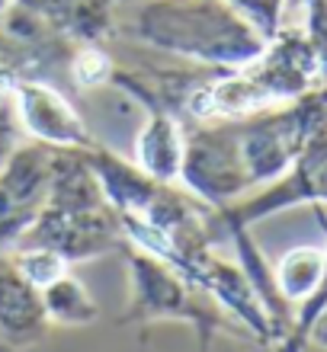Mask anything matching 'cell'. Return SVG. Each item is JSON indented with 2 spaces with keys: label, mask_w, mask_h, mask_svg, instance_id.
Listing matches in <instances>:
<instances>
[{
  "label": "cell",
  "mask_w": 327,
  "mask_h": 352,
  "mask_svg": "<svg viewBox=\"0 0 327 352\" xmlns=\"http://www.w3.org/2000/svg\"><path fill=\"white\" fill-rule=\"evenodd\" d=\"M327 269V247H292L273 263V285L279 292V298L295 311L299 305H305L324 282Z\"/></svg>",
  "instance_id": "30bf717a"
},
{
  "label": "cell",
  "mask_w": 327,
  "mask_h": 352,
  "mask_svg": "<svg viewBox=\"0 0 327 352\" xmlns=\"http://www.w3.org/2000/svg\"><path fill=\"white\" fill-rule=\"evenodd\" d=\"M52 324L45 317L42 292L29 285L17 269L0 256V343L13 352L32 349L48 336Z\"/></svg>",
  "instance_id": "ba28073f"
},
{
  "label": "cell",
  "mask_w": 327,
  "mask_h": 352,
  "mask_svg": "<svg viewBox=\"0 0 327 352\" xmlns=\"http://www.w3.org/2000/svg\"><path fill=\"white\" fill-rule=\"evenodd\" d=\"M0 61H13L17 67H23L26 71V55H23V48L13 42V38L7 36V32H0ZM29 74V71H26Z\"/></svg>",
  "instance_id": "9a60e30c"
},
{
  "label": "cell",
  "mask_w": 327,
  "mask_h": 352,
  "mask_svg": "<svg viewBox=\"0 0 327 352\" xmlns=\"http://www.w3.org/2000/svg\"><path fill=\"white\" fill-rule=\"evenodd\" d=\"M42 305H45V317L52 327H65V330H77V327H90L100 320V301L94 292L74 276L65 272L58 276L52 285L42 288Z\"/></svg>",
  "instance_id": "8fae6325"
},
{
  "label": "cell",
  "mask_w": 327,
  "mask_h": 352,
  "mask_svg": "<svg viewBox=\"0 0 327 352\" xmlns=\"http://www.w3.org/2000/svg\"><path fill=\"white\" fill-rule=\"evenodd\" d=\"M131 3L125 32L160 55L231 71L263 52L266 38L231 0H122Z\"/></svg>",
  "instance_id": "7a4b0ae2"
},
{
  "label": "cell",
  "mask_w": 327,
  "mask_h": 352,
  "mask_svg": "<svg viewBox=\"0 0 327 352\" xmlns=\"http://www.w3.org/2000/svg\"><path fill=\"white\" fill-rule=\"evenodd\" d=\"M183 144H187V119L167 106H145V122L131 144V164H138L160 183H180Z\"/></svg>",
  "instance_id": "9c48e42d"
},
{
  "label": "cell",
  "mask_w": 327,
  "mask_h": 352,
  "mask_svg": "<svg viewBox=\"0 0 327 352\" xmlns=\"http://www.w3.org/2000/svg\"><path fill=\"white\" fill-rule=\"evenodd\" d=\"M119 3H122V0H119Z\"/></svg>",
  "instance_id": "7402d4cb"
},
{
  "label": "cell",
  "mask_w": 327,
  "mask_h": 352,
  "mask_svg": "<svg viewBox=\"0 0 327 352\" xmlns=\"http://www.w3.org/2000/svg\"><path fill=\"white\" fill-rule=\"evenodd\" d=\"M0 167H3V160H0Z\"/></svg>",
  "instance_id": "44dd1931"
},
{
  "label": "cell",
  "mask_w": 327,
  "mask_h": 352,
  "mask_svg": "<svg viewBox=\"0 0 327 352\" xmlns=\"http://www.w3.org/2000/svg\"><path fill=\"white\" fill-rule=\"evenodd\" d=\"M3 260L17 269V272L26 278L29 285H36L39 292H42L45 285H52L58 276L71 272V263H67L61 253L48 250V247H32V243L10 247V250L3 253Z\"/></svg>",
  "instance_id": "7c38bea8"
},
{
  "label": "cell",
  "mask_w": 327,
  "mask_h": 352,
  "mask_svg": "<svg viewBox=\"0 0 327 352\" xmlns=\"http://www.w3.org/2000/svg\"><path fill=\"white\" fill-rule=\"evenodd\" d=\"M180 186L199 202L224 208L251 192V179L241 160L238 125L231 122H193L187 119V144Z\"/></svg>",
  "instance_id": "277c9868"
},
{
  "label": "cell",
  "mask_w": 327,
  "mask_h": 352,
  "mask_svg": "<svg viewBox=\"0 0 327 352\" xmlns=\"http://www.w3.org/2000/svg\"><path fill=\"white\" fill-rule=\"evenodd\" d=\"M302 352H327V349H318V346H302Z\"/></svg>",
  "instance_id": "ac0fdd59"
},
{
  "label": "cell",
  "mask_w": 327,
  "mask_h": 352,
  "mask_svg": "<svg viewBox=\"0 0 327 352\" xmlns=\"http://www.w3.org/2000/svg\"><path fill=\"white\" fill-rule=\"evenodd\" d=\"M26 3H29V7H32V0H26Z\"/></svg>",
  "instance_id": "ffe728a7"
},
{
  "label": "cell",
  "mask_w": 327,
  "mask_h": 352,
  "mask_svg": "<svg viewBox=\"0 0 327 352\" xmlns=\"http://www.w3.org/2000/svg\"><path fill=\"white\" fill-rule=\"evenodd\" d=\"M327 84V61L305 26H282L253 61L231 71H212L183 100V119L231 122L273 106L295 102Z\"/></svg>",
  "instance_id": "6da1fadb"
},
{
  "label": "cell",
  "mask_w": 327,
  "mask_h": 352,
  "mask_svg": "<svg viewBox=\"0 0 327 352\" xmlns=\"http://www.w3.org/2000/svg\"><path fill=\"white\" fill-rule=\"evenodd\" d=\"M148 330H151V327H141V333H138V352H151V343H148Z\"/></svg>",
  "instance_id": "e0dca14e"
},
{
  "label": "cell",
  "mask_w": 327,
  "mask_h": 352,
  "mask_svg": "<svg viewBox=\"0 0 327 352\" xmlns=\"http://www.w3.org/2000/svg\"><path fill=\"white\" fill-rule=\"evenodd\" d=\"M244 13V19L270 42L286 26V0H231Z\"/></svg>",
  "instance_id": "4fadbf2b"
},
{
  "label": "cell",
  "mask_w": 327,
  "mask_h": 352,
  "mask_svg": "<svg viewBox=\"0 0 327 352\" xmlns=\"http://www.w3.org/2000/svg\"><path fill=\"white\" fill-rule=\"evenodd\" d=\"M0 352H13V349H10V346H3V343H0Z\"/></svg>",
  "instance_id": "d6986e66"
},
{
  "label": "cell",
  "mask_w": 327,
  "mask_h": 352,
  "mask_svg": "<svg viewBox=\"0 0 327 352\" xmlns=\"http://www.w3.org/2000/svg\"><path fill=\"white\" fill-rule=\"evenodd\" d=\"M10 102H13V116L26 141L65 151H87L96 144L94 131L87 129L84 116L77 112L74 102L55 84L39 80L36 74L19 71L10 90Z\"/></svg>",
  "instance_id": "8992f818"
},
{
  "label": "cell",
  "mask_w": 327,
  "mask_h": 352,
  "mask_svg": "<svg viewBox=\"0 0 327 352\" xmlns=\"http://www.w3.org/2000/svg\"><path fill=\"white\" fill-rule=\"evenodd\" d=\"M19 243H32V247H48V250L61 253L71 266L74 263H90L109 253L125 250V234H122L119 214L109 205L100 208H81V212H67V208H42L32 218Z\"/></svg>",
  "instance_id": "5b68a950"
},
{
  "label": "cell",
  "mask_w": 327,
  "mask_h": 352,
  "mask_svg": "<svg viewBox=\"0 0 327 352\" xmlns=\"http://www.w3.org/2000/svg\"><path fill=\"white\" fill-rule=\"evenodd\" d=\"M122 256H125V276H129V305L122 311L119 324H187L199 340V352L212 349V340L222 333L244 336L241 327L180 269L129 243Z\"/></svg>",
  "instance_id": "3957f363"
},
{
  "label": "cell",
  "mask_w": 327,
  "mask_h": 352,
  "mask_svg": "<svg viewBox=\"0 0 327 352\" xmlns=\"http://www.w3.org/2000/svg\"><path fill=\"white\" fill-rule=\"evenodd\" d=\"M52 151L39 141H23L0 167V256L23 237L42 212L52 183Z\"/></svg>",
  "instance_id": "52a82bcc"
},
{
  "label": "cell",
  "mask_w": 327,
  "mask_h": 352,
  "mask_svg": "<svg viewBox=\"0 0 327 352\" xmlns=\"http://www.w3.org/2000/svg\"><path fill=\"white\" fill-rule=\"evenodd\" d=\"M17 3H26V0H0V26H3V19L10 16V10L17 7Z\"/></svg>",
  "instance_id": "2e32d148"
},
{
  "label": "cell",
  "mask_w": 327,
  "mask_h": 352,
  "mask_svg": "<svg viewBox=\"0 0 327 352\" xmlns=\"http://www.w3.org/2000/svg\"><path fill=\"white\" fill-rule=\"evenodd\" d=\"M305 346H318V349H327V305L315 320H311L308 333H305Z\"/></svg>",
  "instance_id": "5bb4252c"
}]
</instances>
